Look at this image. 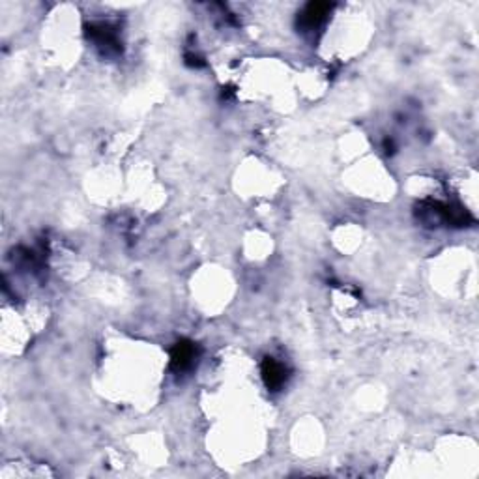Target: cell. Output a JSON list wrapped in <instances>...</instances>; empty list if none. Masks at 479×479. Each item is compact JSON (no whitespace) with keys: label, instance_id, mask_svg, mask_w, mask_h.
Segmentation results:
<instances>
[{"label":"cell","instance_id":"cell-2","mask_svg":"<svg viewBox=\"0 0 479 479\" xmlns=\"http://www.w3.org/2000/svg\"><path fill=\"white\" fill-rule=\"evenodd\" d=\"M262 378L270 389H279L287 380V369L274 358H266L262 363Z\"/></svg>","mask_w":479,"mask_h":479},{"label":"cell","instance_id":"cell-3","mask_svg":"<svg viewBox=\"0 0 479 479\" xmlns=\"http://www.w3.org/2000/svg\"><path fill=\"white\" fill-rule=\"evenodd\" d=\"M328 12H330V4L313 2L301 13V25L308 26V28H314V26H319L324 21Z\"/></svg>","mask_w":479,"mask_h":479},{"label":"cell","instance_id":"cell-1","mask_svg":"<svg viewBox=\"0 0 479 479\" xmlns=\"http://www.w3.org/2000/svg\"><path fill=\"white\" fill-rule=\"evenodd\" d=\"M197 358V346L190 341H180L171 352V365L174 371H185L190 369Z\"/></svg>","mask_w":479,"mask_h":479}]
</instances>
